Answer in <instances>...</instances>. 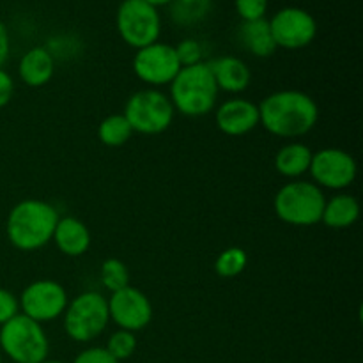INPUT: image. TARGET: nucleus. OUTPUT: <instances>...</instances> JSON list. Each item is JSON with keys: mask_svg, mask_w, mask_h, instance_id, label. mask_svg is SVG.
I'll return each mask as SVG.
<instances>
[{"mask_svg": "<svg viewBox=\"0 0 363 363\" xmlns=\"http://www.w3.org/2000/svg\"><path fill=\"white\" fill-rule=\"evenodd\" d=\"M59 213L50 202L27 199L14 206L7 216V240L21 252H34L52 241Z\"/></svg>", "mask_w": 363, "mask_h": 363, "instance_id": "obj_2", "label": "nucleus"}, {"mask_svg": "<svg viewBox=\"0 0 363 363\" xmlns=\"http://www.w3.org/2000/svg\"><path fill=\"white\" fill-rule=\"evenodd\" d=\"M108 301V315L119 330L140 332L152 319V305L142 291L128 286L112 293Z\"/></svg>", "mask_w": 363, "mask_h": 363, "instance_id": "obj_13", "label": "nucleus"}, {"mask_svg": "<svg viewBox=\"0 0 363 363\" xmlns=\"http://www.w3.org/2000/svg\"><path fill=\"white\" fill-rule=\"evenodd\" d=\"M135 350H137V337L133 332H126V330H119V332L112 333L106 344V351L116 358L117 362L128 360L133 357Z\"/></svg>", "mask_w": 363, "mask_h": 363, "instance_id": "obj_25", "label": "nucleus"}, {"mask_svg": "<svg viewBox=\"0 0 363 363\" xmlns=\"http://www.w3.org/2000/svg\"><path fill=\"white\" fill-rule=\"evenodd\" d=\"M131 135H133V130L123 113H112L99 123L98 137L101 144L108 147H121L130 140Z\"/></svg>", "mask_w": 363, "mask_h": 363, "instance_id": "obj_22", "label": "nucleus"}, {"mask_svg": "<svg viewBox=\"0 0 363 363\" xmlns=\"http://www.w3.org/2000/svg\"><path fill=\"white\" fill-rule=\"evenodd\" d=\"M269 0H234L238 16L243 21L262 20L268 13Z\"/></svg>", "mask_w": 363, "mask_h": 363, "instance_id": "obj_27", "label": "nucleus"}, {"mask_svg": "<svg viewBox=\"0 0 363 363\" xmlns=\"http://www.w3.org/2000/svg\"><path fill=\"white\" fill-rule=\"evenodd\" d=\"M325 202L323 188L311 181L298 179L280 188L273 208L282 222L296 227H311L321 222Z\"/></svg>", "mask_w": 363, "mask_h": 363, "instance_id": "obj_5", "label": "nucleus"}, {"mask_svg": "<svg viewBox=\"0 0 363 363\" xmlns=\"http://www.w3.org/2000/svg\"><path fill=\"white\" fill-rule=\"evenodd\" d=\"M145 2H147V4H151L152 7H156V9H158V7H163V6H170V4H172L174 0H145Z\"/></svg>", "mask_w": 363, "mask_h": 363, "instance_id": "obj_32", "label": "nucleus"}, {"mask_svg": "<svg viewBox=\"0 0 363 363\" xmlns=\"http://www.w3.org/2000/svg\"><path fill=\"white\" fill-rule=\"evenodd\" d=\"M238 39L248 53L259 57V59L272 57L277 50L272 28H269L266 18L255 21H243L240 30H238Z\"/></svg>", "mask_w": 363, "mask_h": 363, "instance_id": "obj_18", "label": "nucleus"}, {"mask_svg": "<svg viewBox=\"0 0 363 363\" xmlns=\"http://www.w3.org/2000/svg\"><path fill=\"white\" fill-rule=\"evenodd\" d=\"M116 27L128 46L140 50L160 39L162 16L145 0H123L117 7Z\"/></svg>", "mask_w": 363, "mask_h": 363, "instance_id": "obj_8", "label": "nucleus"}, {"mask_svg": "<svg viewBox=\"0 0 363 363\" xmlns=\"http://www.w3.org/2000/svg\"><path fill=\"white\" fill-rule=\"evenodd\" d=\"M209 69H211L213 78L216 82L218 91L230 92V94H240L247 91L252 82V73L247 64L241 59L233 55L220 57V59L211 60Z\"/></svg>", "mask_w": 363, "mask_h": 363, "instance_id": "obj_15", "label": "nucleus"}, {"mask_svg": "<svg viewBox=\"0 0 363 363\" xmlns=\"http://www.w3.org/2000/svg\"><path fill=\"white\" fill-rule=\"evenodd\" d=\"M73 363H119L112 354L106 351V347H89L80 354L74 357Z\"/></svg>", "mask_w": 363, "mask_h": 363, "instance_id": "obj_29", "label": "nucleus"}, {"mask_svg": "<svg viewBox=\"0 0 363 363\" xmlns=\"http://www.w3.org/2000/svg\"><path fill=\"white\" fill-rule=\"evenodd\" d=\"M172 101L158 89H142L128 98L124 113L133 133L160 135L170 128L174 121Z\"/></svg>", "mask_w": 363, "mask_h": 363, "instance_id": "obj_6", "label": "nucleus"}, {"mask_svg": "<svg viewBox=\"0 0 363 363\" xmlns=\"http://www.w3.org/2000/svg\"><path fill=\"white\" fill-rule=\"evenodd\" d=\"M176 48V55L179 59L181 67L184 66H194V64L202 62V55H204V50H202V45L197 41V39H183Z\"/></svg>", "mask_w": 363, "mask_h": 363, "instance_id": "obj_26", "label": "nucleus"}, {"mask_svg": "<svg viewBox=\"0 0 363 363\" xmlns=\"http://www.w3.org/2000/svg\"><path fill=\"white\" fill-rule=\"evenodd\" d=\"M248 264V255L243 248L230 247L223 250L215 261V272L223 279H233L241 275Z\"/></svg>", "mask_w": 363, "mask_h": 363, "instance_id": "obj_23", "label": "nucleus"}, {"mask_svg": "<svg viewBox=\"0 0 363 363\" xmlns=\"http://www.w3.org/2000/svg\"><path fill=\"white\" fill-rule=\"evenodd\" d=\"M215 123L222 133L229 137H243L261 124L259 105L243 98L229 99L216 108Z\"/></svg>", "mask_w": 363, "mask_h": 363, "instance_id": "obj_14", "label": "nucleus"}, {"mask_svg": "<svg viewBox=\"0 0 363 363\" xmlns=\"http://www.w3.org/2000/svg\"><path fill=\"white\" fill-rule=\"evenodd\" d=\"M52 240L64 255L80 257L91 247V230L80 218L64 216L57 222Z\"/></svg>", "mask_w": 363, "mask_h": 363, "instance_id": "obj_16", "label": "nucleus"}, {"mask_svg": "<svg viewBox=\"0 0 363 363\" xmlns=\"http://www.w3.org/2000/svg\"><path fill=\"white\" fill-rule=\"evenodd\" d=\"M209 11H211V0H174L170 4V18L181 27L201 23Z\"/></svg>", "mask_w": 363, "mask_h": 363, "instance_id": "obj_21", "label": "nucleus"}, {"mask_svg": "<svg viewBox=\"0 0 363 363\" xmlns=\"http://www.w3.org/2000/svg\"><path fill=\"white\" fill-rule=\"evenodd\" d=\"M13 94H14L13 77L0 67V108L9 105V101L13 99Z\"/></svg>", "mask_w": 363, "mask_h": 363, "instance_id": "obj_30", "label": "nucleus"}, {"mask_svg": "<svg viewBox=\"0 0 363 363\" xmlns=\"http://www.w3.org/2000/svg\"><path fill=\"white\" fill-rule=\"evenodd\" d=\"M9 52H11L9 32H7V27L4 25V21H0V67L6 64L7 57H9Z\"/></svg>", "mask_w": 363, "mask_h": 363, "instance_id": "obj_31", "label": "nucleus"}, {"mask_svg": "<svg viewBox=\"0 0 363 363\" xmlns=\"http://www.w3.org/2000/svg\"><path fill=\"white\" fill-rule=\"evenodd\" d=\"M259 119L275 137L298 138L314 130L319 106L307 92L277 91L259 105Z\"/></svg>", "mask_w": 363, "mask_h": 363, "instance_id": "obj_1", "label": "nucleus"}, {"mask_svg": "<svg viewBox=\"0 0 363 363\" xmlns=\"http://www.w3.org/2000/svg\"><path fill=\"white\" fill-rule=\"evenodd\" d=\"M0 351L14 363H41L48 358L50 340L41 323L18 314L0 326Z\"/></svg>", "mask_w": 363, "mask_h": 363, "instance_id": "obj_4", "label": "nucleus"}, {"mask_svg": "<svg viewBox=\"0 0 363 363\" xmlns=\"http://www.w3.org/2000/svg\"><path fill=\"white\" fill-rule=\"evenodd\" d=\"M218 87L208 62L181 67L170 82V101L174 110L186 117H202L211 112L218 98Z\"/></svg>", "mask_w": 363, "mask_h": 363, "instance_id": "obj_3", "label": "nucleus"}, {"mask_svg": "<svg viewBox=\"0 0 363 363\" xmlns=\"http://www.w3.org/2000/svg\"><path fill=\"white\" fill-rule=\"evenodd\" d=\"M357 162L350 152L337 147H326L312 152L308 172L319 188L344 190L357 179Z\"/></svg>", "mask_w": 363, "mask_h": 363, "instance_id": "obj_12", "label": "nucleus"}, {"mask_svg": "<svg viewBox=\"0 0 363 363\" xmlns=\"http://www.w3.org/2000/svg\"><path fill=\"white\" fill-rule=\"evenodd\" d=\"M0 363H2V351H0Z\"/></svg>", "mask_w": 363, "mask_h": 363, "instance_id": "obj_34", "label": "nucleus"}, {"mask_svg": "<svg viewBox=\"0 0 363 363\" xmlns=\"http://www.w3.org/2000/svg\"><path fill=\"white\" fill-rule=\"evenodd\" d=\"M18 301L21 314L38 323H46L64 314L69 298L62 284L55 280H38L25 287Z\"/></svg>", "mask_w": 363, "mask_h": 363, "instance_id": "obj_10", "label": "nucleus"}, {"mask_svg": "<svg viewBox=\"0 0 363 363\" xmlns=\"http://www.w3.org/2000/svg\"><path fill=\"white\" fill-rule=\"evenodd\" d=\"M110 321L108 301L94 291L71 300L64 311V330L74 342H91L105 332Z\"/></svg>", "mask_w": 363, "mask_h": 363, "instance_id": "obj_7", "label": "nucleus"}, {"mask_svg": "<svg viewBox=\"0 0 363 363\" xmlns=\"http://www.w3.org/2000/svg\"><path fill=\"white\" fill-rule=\"evenodd\" d=\"M41 363H62V362H59V360H48V358H46V360L41 362Z\"/></svg>", "mask_w": 363, "mask_h": 363, "instance_id": "obj_33", "label": "nucleus"}, {"mask_svg": "<svg viewBox=\"0 0 363 363\" xmlns=\"http://www.w3.org/2000/svg\"><path fill=\"white\" fill-rule=\"evenodd\" d=\"M312 162V151L308 145L301 142H291L286 144L275 156V169L277 172L282 174L284 177L296 179L308 172Z\"/></svg>", "mask_w": 363, "mask_h": 363, "instance_id": "obj_20", "label": "nucleus"}, {"mask_svg": "<svg viewBox=\"0 0 363 363\" xmlns=\"http://www.w3.org/2000/svg\"><path fill=\"white\" fill-rule=\"evenodd\" d=\"M277 48L301 50L318 35V21L301 7H284L268 20Z\"/></svg>", "mask_w": 363, "mask_h": 363, "instance_id": "obj_9", "label": "nucleus"}, {"mask_svg": "<svg viewBox=\"0 0 363 363\" xmlns=\"http://www.w3.org/2000/svg\"><path fill=\"white\" fill-rule=\"evenodd\" d=\"M20 314V301L11 291L0 287V326Z\"/></svg>", "mask_w": 363, "mask_h": 363, "instance_id": "obj_28", "label": "nucleus"}, {"mask_svg": "<svg viewBox=\"0 0 363 363\" xmlns=\"http://www.w3.org/2000/svg\"><path fill=\"white\" fill-rule=\"evenodd\" d=\"M181 64L176 55V48L167 43H152L137 50L133 59V71L138 80L151 87L170 85V82L179 73Z\"/></svg>", "mask_w": 363, "mask_h": 363, "instance_id": "obj_11", "label": "nucleus"}, {"mask_svg": "<svg viewBox=\"0 0 363 363\" xmlns=\"http://www.w3.org/2000/svg\"><path fill=\"white\" fill-rule=\"evenodd\" d=\"M360 216V204L350 194H339L325 202L321 222L330 229H347Z\"/></svg>", "mask_w": 363, "mask_h": 363, "instance_id": "obj_19", "label": "nucleus"}, {"mask_svg": "<svg viewBox=\"0 0 363 363\" xmlns=\"http://www.w3.org/2000/svg\"><path fill=\"white\" fill-rule=\"evenodd\" d=\"M99 277H101L105 289H108L110 293H116V291H121L130 286V272H128L126 264L121 259H105L101 264Z\"/></svg>", "mask_w": 363, "mask_h": 363, "instance_id": "obj_24", "label": "nucleus"}, {"mask_svg": "<svg viewBox=\"0 0 363 363\" xmlns=\"http://www.w3.org/2000/svg\"><path fill=\"white\" fill-rule=\"evenodd\" d=\"M18 73L28 87H43L52 80L55 73V59L48 48L34 46L20 59Z\"/></svg>", "mask_w": 363, "mask_h": 363, "instance_id": "obj_17", "label": "nucleus"}]
</instances>
